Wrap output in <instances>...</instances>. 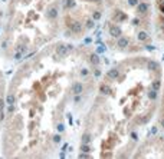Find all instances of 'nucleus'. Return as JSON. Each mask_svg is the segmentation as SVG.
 Returning <instances> with one entry per match:
<instances>
[{"mask_svg":"<svg viewBox=\"0 0 164 159\" xmlns=\"http://www.w3.org/2000/svg\"><path fill=\"white\" fill-rule=\"evenodd\" d=\"M134 158H164V138L155 136L144 139L133 153Z\"/></svg>","mask_w":164,"mask_h":159,"instance_id":"obj_3","label":"nucleus"},{"mask_svg":"<svg viewBox=\"0 0 164 159\" xmlns=\"http://www.w3.org/2000/svg\"><path fill=\"white\" fill-rule=\"evenodd\" d=\"M110 13L106 36L111 49L125 55L140 53L154 33L153 0H106Z\"/></svg>","mask_w":164,"mask_h":159,"instance_id":"obj_2","label":"nucleus"},{"mask_svg":"<svg viewBox=\"0 0 164 159\" xmlns=\"http://www.w3.org/2000/svg\"><path fill=\"white\" fill-rule=\"evenodd\" d=\"M154 35L164 42V0H153Z\"/></svg>","mask_w":164,"mask_h":159,"instance_id":"obj_4","label":"nucleus"},{"mask_svg":"<svg viewBox=\"0 0 164 159\" xmlns=\"http://www.w3.org/2000/svg\"><path fill=\"white\" fill-rule=\"evenodd\" d=\"M157 113H158L160 126L164 129V72H163V83H161V96H160V105Z\"/></svg>","mask_w":164,"mask_h":159,"instance_id":"obj_5","label":"nucleus"},{"mask_svg":"<svg viewBox=\"0 0 164 159\" xmlns=\"http://www.w3.org/2000/svg\"><path fill=\"white\" fill-rule=\"evenodd\" d=\"M163 70L154 58L130 55L105 75L91 111L135 135L158 112Z\"/></svg>","mask_w":164,"mask_h":159,"instance_id":"obj_1","label":"nucleus"},{"mask_svg":"<svg viewBox=\"0 0 164 159\" xmlns=\"http://www.w3.org/2000/svg\"><path fill=\"white\" fill-rule=\"evenodd\" d=\"M82 3H86V5H92V3H101V0H81Z\"/></svg>","mask_w":164,"mask_h":159,"instance_id":"obj_6","label":"nucleus"}]
</instances>
